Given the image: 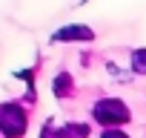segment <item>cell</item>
<instances>
[{
	"label": "cell",
	"instance_id": "6da1fadb",
	"mask_svg": "<svg viewBox=\"0 0 146 138\" xmlns=\"http://www.w3.org/2000/svg\"><path fill=\"white\" fill-rule=\"evenodd\" d=\"M0 127H3V132L9 135V138H17L20 132H23V127H26V118H23V112L17 109V107H3L0 109Z\"/></svg>",
	"mask_w": 146,
	"mask_h": 138
},
{
	"label": "cell",
	"instance_id": "7a4b0ae2",
	"mask_svg": "<svg viewBox=\"0 0 146 138\" xmlns=\"http://www.w3.org/2000/svg\"><path fill=\"white\" fill-rule=\"evenodd\" d=\"M95 115H98L100 121H106V124H123V121H126V109L120 107V101H103V104L95 109Z\"/></svg>",
	"mask_w": 146,
	"mask_h": 138
},
{
	"label": "cell",
	"instance_id": "3957f363",
	"mask_svg": "<svg viewBox=\"0 0 146 138\" xmlns=\"http://www.w3.org/2000/svg\"><path fill=\"white\" fill-rule=\"evenodd\" d=\"M54 38H57V40H72V38H92V32H89V29H83V26H69V29H60Z\"/></svg>",
	"mask_w": 146,
	"mask_h": 138
},
{
	"label": "cell",
	"instance_id": "277c9868",
	"mask_svg": "<svg viewBox=\"0 0 146 138\" xmlns=\"http://www.w3.org/2000/svg\"><path fill=\"white\" fill-rule=\"evenodd\" d=\"M132 63H135V69H140V72H146V52H137V55L132 58Z\"/></svg>",
	"mask_w": 146,
	"mask_h": 138
},
{
	"label": "cell",
	"instance_id": "5b68a950",
	"mask_svg": "<svg viewBox=\"0 0 146 138\" xmlns=\"http://www.w3.org/2000/svg\"><path fill=\"white\" fill-rule=\"evenodd\" d=\"M106 138H126V135H120V132H109Z\"/></svg>",
	"mask_w": 146,
	"mask_h": 138
}]
</instances>
